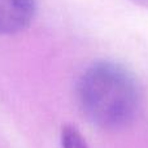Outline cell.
Returning a JSON list of instances; mask_svg holds the SVG:
<instances>
[{
    "label": "cell",
    "instance_id": "4",
    "mask_svg": "<svg viewBox=\"0 0 148 148\" xmlns=\"http://www.w3.org/2000/svg\"><path fill=\"white\" fill-rule=\"evenodd\" d=\"M129 1H131L135 5H139V7L148 8V0H129Z\"/></svg>",
    "mask_w": 148,
    "mask_h": 148
},
{
    "label": "cell",
    "instance_id": "1",
    "mask_svg": "<svg viewBox=\"0 0 148 148\" xmlns=\"http://www.w3.org/2000/svg\"><path fill=\"white\" fill-rule=\"evenodd\" d=\"M77 96L83 114L104 130L127 127L140 108V88L134 74L113 61H97L79 77Z\"/></svg>",
    "mask_w": 148,
    "mask_h": 148
},
{
    "label": "cell",
    "instance_id": "2",
    "mask_svg": "<svg viewBox=\"0 0 148 148\" xmlns=\"http://www.w3.org/2000/svg\"><path fill=\"white\" fill-rule=\"evenodd\" d=\"M36 12V0H0V35L26 30Z\"/></svg>",
    "mask_w": 148,
    "mask_h": 148
},
{
    "label": "cell",
    "instance_id": "3",
    "mask_svg": "<svg viewBox=\"0 0 148 148\" xmlns=\"http://www.w3.org/2000/svg\"><path fill=\"white\" fill-rule=\"evenodd\" d=\"M61 147L62 148H88L84 136L73 125H64L61 127Z\"/></svg>",
    "mask_w": 148,
    "mask_h": 148
}]
</instances>
